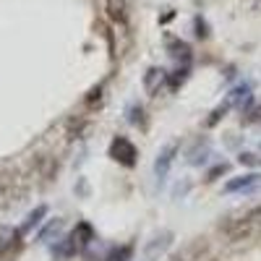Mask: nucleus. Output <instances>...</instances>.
<instances>
[{"label":"nucleus","instance_id":"obj_17","mask_svg":"<svg viewBox=\"0 0 261 261\" xmlns=\"http://www.w3.org/2000/svg\"><path fill=\"white\" fill-rule=\"evenodd\" d=\"M130 256H134V246H120V248H113L107 253L105 261H128Z\"/></svg>","mask_w":261,"mask_h":261},{"label":"nucleus","instance_id":"obj_12","mask_svg":"<svg viewBox=\"0 0 261 261\" xmlns=\"http://www.w3.org/2000/svg\"><path fill=\"white\" fill-rule=\"evenodd\" d=\"M45 214H47V206H37V209H34V212H32V214L27 217V222H24V225H21V227H18V232H21V235H24V232H29V230H34V227H37V225L42 222V217H45Z\"/></svg>","mask_w":261,"mask_h":261},{"label":"nucleus","instance_id":"obj_15","mask_svg":"<svg viewBox=\"0 0 261 261\" xmlns=\"http://www.w3.org/2000/svg\"><path fill=\"white\" fill-rule=\"evenodd\" d=\"M206 157H209V144L206 141H199V144H196V149L188 154V162L191 165H201V162H206Z\"/></svg>","mask_w":261,"mask_h":261},{"label":"nucleus","instance_id":"obj_21","mask_svg":"<svg viewBox=\"0 0 261 261\" xmlns=\"http://www.w3.org/2000/svg\"><path fill=\"white\" fill-rule=\"evenodd\" d=\"M222 172H227V165H217V167L209 172V178H206V180H217V178L222 175Z\"/></svg>","mask_w":261,"mask_h":261},{"label":"nucleus","instance_id":"obj_20","mask_svg":"<svg viewBox=\"0 0 261 261\" xmlns=\"http://www.w3.org/2000/svg\"><path fill=\"white\" fill-rule=\"evenodd\" d=\"M193 27H196V37H199V39H206L209 37V27H206V21L201 16L193 18Z\"/></svg>","mask_w":261,"mask_h":261},{"label":"nucleus","instance_id":"obj_4","mask_svg":"<svg viewBox=\"0 0 261 261\" xmlns=\"http://www.w3.org/2000/svg\"><path fill=\"white\" fill-rule=\"evenodd\" d=\"M172 238H175V235H172L170 230H162L160 235H154V238H151V241H149V246H146V258L149 261H154L160 253H165L167 248H170V243H172Z\"/></svg>","mask_w":261,"mask_h":261},{"label":"nucleus","instance_id":"obj_1","mask_svg":"<svg viewBox=\"0 0 261 261\" xmlns=\"http://www.w3.org/2000/svg\"><path fill=\"white\" fill-rule=\"evenodd\" d=\"M110 157L125 167H134L136 165V157H139V151L134 146V141H128L125 136H115L113 144H110Z\"/></svg>","mask_w":261,"mask_h":261},{"label":"nucleus","instance_id":"obj_11","mask_svg":"<svg viewBox=\"0 0 261 261\" xmlns=\"http://www.w3.org/2000/svg\"><path fill=\"white\" fill-rule=\"evenodd\" d=\"M243 110V123L246 125H253V123H261V105H253L246 99V105H241Z\"/></svg>","mask_w":261,"mask_h":261},{"label":"nucleus","instance_id":"obj_10","mask_svg":"<svg viewBox=\"0 0 261 261\" xmlns=\"http://www.w3.org/2000/svg\"><path fill=\"white\" fill-rule=\"evenodd\" d=\"M76 253H79V248H76V243L71 241V235L63 238V241L53 248V256H55V258H71V256H76Z\"/></svg>","mask_w":261,"mask_h":261},{"label":"nucleus","instance_id":"obj_8","mask_svg":"<svg viewBox=\"0 0 261 261\" xmlns=\"http://www.w3.org/2000/svg\"><path fill=\"white\" fill-rule=\"evenodd\" d=\"M261 180V175H256V172H251V175H241V178H232L225 183V193H235V191H246L251 186H256Z\"/></svg>","mask_w":261,"mask_h":261},{"label":"nucleus","instance_id":"obj_7","mask_svg":"<svg viewBox=\"0 0 261 261\" xmlns=\"http://www.w3.org/2000/svg\"><path fill=\"white\" fill-rule=\"evenodd\" d=\"M71 241L76 243V248H79V251H84L86 246H89V243L94 241V230H92V225H89V222H79V225H76V230L71 232Z\"/></svg>","mask_w":261,"mask_h":261},{"label":"nucleus","instance_id":"obj_13","mask_svg":"<svg viewBox=\"0 0 261 261\" xmlns=\"http://www.w3.org/2000/svg\"><path fill=\"white\" fill-rule=\"evenodd\" d=\"M230 110H232V102L225 97V102H222V105H217L214 110H212V115L206 118V125H209V128H212V125H217V123H220V120H222Z\"/></svg>","mask_w":261,"mask_h":261},{"label":"nucleus","instance_id":"obj_6","mask_svg":"<svg viewBox=\"0 0 261 261\" xmlns=\"http://www.w3.org/2000/svg\"><path fill=\"white\" fill-rule=\"evenodd\" d=\"M167 53H170V58H175L183 65L191 63V47L186 45L183 39H178V37H167Z\"/></svg>","mask_w":261,"mask_h":261},{"label":"nucleus","instance_id":"obj_14","mask_svg":"<svg viewBox=\"0 0 261 261\" xmlns=\"http://www.w3.org/2000/svg\"><path fill=\"white\" fill-rule=\"evenodd\" d=\"M248 97H251V84H241V86H235V89L227 94V99L232 102V107H235V105H243Z\"/></svg>","mask_w":261,"mask_h":261},{"label":"nucleus","instance_id":"obj_2","mask_svg":"<svg viewBox=\"0 0 261 261\" xmlns=\"http://www.w3.org/2000/svg\"><path fill=\"white\" fill-rule=\"evenodd\" d=\"M165 84H167V71L157 68V65H154V68H149V71L144 73V89H146L149 97H157Z\"/></svg>","mask_w":261,"mask_h":261},{"label":"nucleus","instance_id":"obj_18","mask_svg":"<svg viewBox=\"0 0 261 261\" xmlns=\"http://www.w3.org/2000/svg\"><path fill=\"white\" fill-rule=\"evenodd\" d=\"M60 230H63V220H53V222H50L45 230L39 232V241H50L53 235L58 238V235H60Z\"/></svg>","mask_w":261,"mask_h":261},{"label":"nucleus","instance_id":"obj_5","mask_svg":"<svg viewBox=\"0 0 261 261\" xmlns=\"http://www.w3.org/2000/svg\"><path fill=\"white\" fill-rule=\"evenodd\" d=\"M175 154H178V144H167L157 154V160H154V175L157 178H165L167 175V170H170L172 160H175Z\"/></svg>","mask_w":261,"mask_h":261},{"label":"nucleus","instance_id":"obj_16","mask_svg":"<svg viewBox=\"0 0 261 261\" xmlns=\"http://www.w3.org/2000/svg\"><path fill=\"white\" fill-rule=\"evenodd\" d=\"M21 232L18 230H13V227H6V230H0V253L3 251H8L13 243H16V238H18Z\"/></svg>","mask_w":261,"mask_h":261},{"label":"nucleus","instance_id":"obj_3","mask_svg":"<svg viewBox=\"0 0 261 261\" xmlns=\"http://www.w3.org/2000/svg\"><path fill=\"white\" fill-rule=\"evenodd\" d=\"M105 11H107V18H110L115 27L123 29L128 24V3L125 0H105Z\"/></svg>","mask_w":261,"mask_h":261},{"label":"nucleus","instance_id":"obj_19","mask_svg":"<svg viewBox=\"0 0 261 261\" xmlns=\"http://www.w3.org/2000/svg\"><path fill=\"white\" fill-rule=\"evenodd\" d=\"M238 162L248 165V167H261V157L253 154V151H241V154H238Z\"/></svg>","mask_w":261,"mask_h":261},{"label":"nucleus","instance_id":"obj_9","mask_svg":"<svg viewBox=\"0 0 261 261\" xmlns=\"http://www.w3.org/2000/svg\"><path fill=\"white\" fill-rule=\"evenodd\" d=\"M125 115H128V123H130V125H136V128L146 130V110H144V105L130 102L128 110H125Z\"/></svg>","mask_w":261,"mask_h":261}]
</instances>
